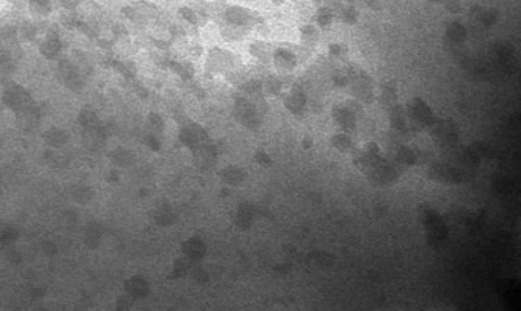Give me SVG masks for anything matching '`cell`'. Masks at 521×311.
Here are the masks:
<instances>
[{
    "label": "cell",
    "mask_w": 521,
    "mask_h": 311,
    "mask_svg": "<svg viewBox=\"0 0 521 311\" xmlns=\"http://www.w3.org/2000/svg\"><path fill=\"white\" fill-rule=\"evenodd\" d=\"M222 176H223V180H226L229 183H237L239 180L243 179V173L237 168H228L222 173Z\"/></svg>",
    "instance_id": "obj_11"
},
{
    "label": "cell",
    "mask_w": 521,
    "mask_h": 311,
    "mask_svg": "<svg viewBox=\"0 0 521 311\" xmlns=\"http://www.w3.org/2000/svg\"><path fill=\"white\" fill-rule=\"evenodd\" d=\"M182 14H185V15L188 17V20H190V21H196V15H194V14H193L190 9L184 8V9H182Z\"/></svg>",
    "instance_id": "obj_15"
},
{
    "label": "cell",
    "mask_w": 521,
    "mask_h": 311,
    "mask_svg": "<svg viewBox=\"0 0 521 311\" xmlns=\"http://www.w3.org/2000/svg\"><path fill=\"white\" fill-rule=\"evenodd\" d=\"M251 50H252V53L257 55L258 58H265V55L268 53V49H266L265 43H254L252 47H251Z\"/></svg>",
    "instance_id": "obj_14"
},
{
    "label": "cell",
    "mask_w": 521,
    "mask_h": 311,
    "mask_svg": "<svg viewBox=\"0 0 521 311\" xmlns=\"http://www.w3.org/2000/svg\"><path fill=\"white\" fill-rule=\"evenodd\" d=\"M60 49V43L57 40H46L41 46H40V50L46 55V56H52L58 52Z\"/></svg>",
    "instance_id": "obj_10"
},
{
    "label": "cell",
    "mask_w": 521,
    "mask_h": 311,
    "mask_svg": "<svg viewBox=\"0 0 521 311\" xmlns=\"http://www.w3.org/2000/svg\"><path fill=\"white\" fill-rule=\"evenodd\" d=\"M112 157H113V160H115L116 163L124 165V166H127V165H130V163L133 162V156H132L128 151H125V150H116V151H113Z\"/></svg>",
    "instance_id": "obj_9"
},
{
    "label": "cell",
    "mask_w": 521,
    "mask_h": 311,
    "mask_svg": "<svg viewBox=\"0 0 521 311\" xmlns=\"http://www.w3.org/2000/svg\"><path fill=\"white\" fill-rule=\"evenodd\" d=\"M92 192L87 186H80V188H75L73 191V197L78 200V202H87L90 199Z\"/></svg>",
    "instance_id": "obj_12"
},
{
    "label": "cell",
    "mask_w": 521,
    "mask_h": 311,
    "mask_svg": "<svg viewBox=\"0 0 521 311\" xmlns=\"http://www.w3.org/2000/svg\"><path fill=\"white\" fill-rule=\"evenodd\" d=\"M184 249H185V253L193 258V260H197L203 255V244L197 240H191V241H187L184 244Z\"/></svg>",
    "instance_id": "obj_7"
},
{
    "label": "cell",
    "mask_w": 521,
    "mask_h": 311,
    "mask_svg": "<svg viewBox=\"0 0 521 311\" xmlns=\"http://www.w3.org/2000/svg\"><path fill=\"white\" fill-rule=\"evenodd\" d=\"M226 18L234 24H245L249 20V14H248V11L239 8V6H232L226 11Z\"/></svg>",
    "instance_id": "obj_5"
},
{
    "label": "cell",
    "mask_w": 521,
    "mask_h": 311,
    "mask_svg": "<svg viewBox=\"0 0 521 311\" xmlns=\"http://www.w3.org/2000/svg\"><path fill=\"white\" fill-rule=\"evenodd\" d=\"M44 139H46V142H47L49 145H54V147H61V145H64V144H66V140H67V134H66L63 130H60V128H52V130L46 131V134H44Z\"/></svg>",
    "instance_id": "obj_6"
},
{
    "label": "cell",
    "mask_w": 521,
    "mask_h": 311,
    "mask_svg": "<svg viewBox=\"0 0 521 311\" xmlns=\"http://www.w3.org/2000/svg\"><path fill=\"white\" fill-rule=\"evenodd\" d=\"M288 61H289L291 64H294V66H295V58H294V55H292V53H289L288 50H281V52H278V53H277V56H275V63H277V66H278V67L289 69L291 66L288 64Z\"/></svg>",
    "instance_id": "obj_8"
},
{
    "label": "cell",
    "mask_w": 521,
    "mask_h": 311,
    "mask_svg": "<svg viewBox=\"0 0 521 311\" xmlns=\"http://www.w3.org/2000/svg\"><path fill=\"white\" fill-rule=\"evenodd\" d=\"M5 104L17 115V122L23 130H31L38 124V111L32 104L31 95L20 86H11L3 93Z\"/></svg>",
    "instance_id": "obj_1"
},
{
    "label": "cell",
    "mask_w": 521,
    "mask_h": 311,
    "mask_svg": "<svg viewBox=\"0 0 521 311\" xmlns=\"http://www.w3.org/2000/svg\"><path fill=\"white\" fill-rule=\"evenodd\" d=\"M125 287H127V292L135 298H141L148 292V284L141 278H132L130 281H127Z\"/></svg>",
    "instance_id": "obj_4"
},
{
    "label": "cell",
    "mask_w": 521,
    "mask_h": 311,
    "mask_svg": "<svg viewBox=\"0 0 521 311\" xmlns=\"http://www.w3.org/2000/svg\"><path fill=\"white\" fill-rule=\"evenodd\" d=\"M303 102H304V99H303V96H300L298 93H294L289 99H286V105L291 107V108H294V110H297L298 107H301Z\"/></svg>",
    "instance_id": "obj_13"
},
{
    "label": "cell",
    "mask_w": 521,
    "mask_h": 311,
    "mask_svg": "<svg viewBox=\"0 0 521 311\" xmlns=\"http://www.w3.org/2000/svg\"><path fill=\"white\" fill-rule=\"evenodd\" d=\"M58 79L70 90H80L83 87V81L76 67L67 60H63L58 64Z\"/></svg>",
    "instance_id": "obj_3"
},
{
    "label": "cell",
    "mask_w": 521,
    "mask_h": 311,
    "mask_svg": "<svg viewBox=\"0 0 521 311\" xmlns=\"http://www.w3.org/2000/svg\"><path fill=\"white\" fill-rule=\"evenodd\" d=\"M234 115L248 128H257L260 125V118H258V113H257L255 107L249 101H246V99L240 98V99L236 101V104H234Z\"/></svg>",
    "instance_id": "obj_2"
}]
</instances>
